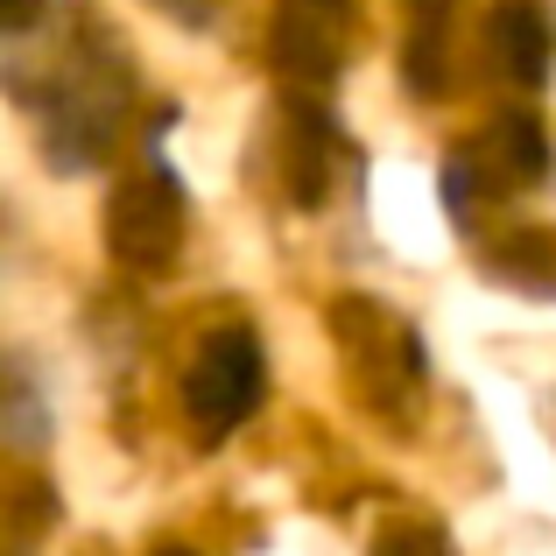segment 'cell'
<instances>
[{
	"instance_id": "10",
	"label": "cell",
	"mask_w": 556,
	"mask_h": 556,
	"mask_svg": "<svg viewBox=\"0 0 556 556\" xmlns=\"http://www.w3.org/2000/svg\"><path fill=\"white\" fill-rule=\"evenodd\" d=\"M163 556H184V549H163Z\"/></svg>"
},
{
	"instance_id": "3",
	"label": "cell",
	"mask_w": 556,
	"mask_h": 556,
	"mask_svg": "<svg viewBox=\"0 0 556 556\" xmlns=\"http://www.w3.org/2000/svg\"><path fill=\"white\" fill-rule=\"evenodd\" d=\"M121 127V92L106 71H78L50 106V163L56 169H92Z\"/></svg>"
},
{
	"instance_id": "9",
	"label": "cell",
	"mask_w": 556,
	"mask_h": 556,
	"mask_svg": "<svg viewBox=\"0 0 556 556\" xmlns=\"http://www.w3.org/2000/svg\"><path fill=\"white\" fill-rule=\"evenodd\" d=\"M28 8H36V0H8V22H28Z\"/></svg>"
},
{
	"instance_id": "7",
	"label": "cell",
	"mask_w": 556,
	"mask_h": 556,
	"mask_svg": "<svg viewBox=\"0 0 556 556\" xmlns=\"http://www.w3.org/2000/svg\"><path fill=\"white\" fill-rule=\"evenodd\" d=\"M374 556H444V543H437L430 529H402V535H388Z\"/></svg>"
},
{
	"instance_id": "1",
	"label": "cell",
	"mask_w": 556,
	"mask_h": 556,
	"mask_svg": "<svg viewBox=\"0 0 556 556\" xmlns=\"http://www.w3.org/2000/svg\"><path fill=\"white\" fill-rule=\"evenodd\" d=\"M261 388H268V367H261V345L254 331H212L204 339V353L190 359L184 374V408L198 416V430H232V422H247L261 408Z\"/></svg>"
},
{
	"instance_id": "5",
	"label": "cell",
	"mask_w": 556,
	"mask_h": 556,
	"mask_svg": "<svg viewBox=\"0 0 556 556\" xmlns=\"http://www.w3.org/2000/svg\"><path fill=\"white\" fill-rule=\"evenodd\" d=\"M493 56L515 85H543L549 56H556V28L543 14V0H501L493 8Z\"/></svg>"
},
{
	"instance_id": "8",
	"label": "cell",
	"mask_w": 556,
	"mask_h": 556,
	"mask_svg": "<svg viewBox=\"0 0 556 556\" xmlns=\"http://www.w3.org/2000/svg\"><path fill=\"white\" fill-rule=\"evenodd\" d=\"M163 8H177L184 22H204V14H212V0H163Z\"/></svg>"
},
{
	"instance_id": "2",
	"label": "cell",
	"mask_w": 556,
	"mask_h": 556,
	"mask_svg": "<svg viewBox=\"0 0 556 556\" xmlns=\"http://www.w3.org/2000/svg\"><path fill=\"white\" fill-rule=\"evenodd\" d=\"M177 240H184V190H177V177L149 169V177H135L121 198H113L106 247L127 261V268H163V261L177 254Z\"/></svg>"
},
{
	"instance_id": "6",
	"label": "cell",
	"mask_w": 556,
	"mask_h": 556,
	"mask_svg": "<svg viewBox=\"0 0 556 556\" xmlns=\"http://www.w3.org/2000/svg\"><path fill=\"white\" fill-rule=\"evenodd\" d=\"M493 149H501V177L507 184L549 177V141H543V127H535L529 113H507V121L493 127Z\"/></svg>"
},
{
	"instance_id": "4",
	"label": "cell",
	"mask_w": 556,
	"mask_h": 556,
	"mask_svg": "<svg viewBox=\"0 0 556 556\" xmlns=\"http://www.w3.org/2000/svg\"><path fill=\"white\" fill-rule=\"evenodd\" d=\"M345 56V8L339 0H282L275 8V64L296 78H331Z\"/></svg>"
}]
</instances>
